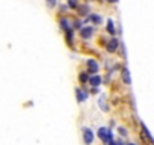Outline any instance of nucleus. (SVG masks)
<instances>
[{
	"instance_id": "17",
	"label": "nucleus",
	"mask_w": 154,
	"mask_h": 145,
	"mask_svg": "<svg viewBox=\"0 0 154 145\" xmlns=\"http://www.w3.org/2000/svg\"><path fill=\"white\" fill-rule=\"evenodd\" d=\"M71 27H74V29H82V21H80V20H74Z\"/></svg>"
},
{
	"instance_id": "20",
	"label": "nucleus",
	"mask_w": 154,
	"mask_h": 145,
	"mask_svg": "<svg viewBox=\"0 0 154 145\" xmlns=\"http://www.w3.org/2000/svg\"><path fill=\"white\" fill-rule=\"evenodd\" d=\"M109 145H124V143H122V140H121V139H118V140H115V139H113V140H110V142H109Z\"/></svg>"
},
{
	"instance_id": "21",
	"label": "nucleus",
	"mask_w": 154,
	"mask_h": 145,
	"mask_svg": "<svg viewBox=\"0 0 154 145\" xmlns=\"http://www.w3.org/2000/svg\"><path fill=\"white\" fill-rule=\"evenodd\" d=\"M125 145H136V143H133V142H128V143H125Z\"/></svg>"
},
{
	"instance_id": "5",
	"label": "nucleus",
	"mask_w": 154,
	"mask_h": 145,
	"mask_svg": "<svg viewBox=\"0 0 154 145\" xmlns=\"http://www.w3.org/2000/svg\"><path fill=\"white\" fill-rule=\"evenodd\" d=\"M118 45H119L118 39H116L115 36H112V38L106 42V50H107L109 53H115V51H116V48H118Z\"/></svg>"
},
{
	"instance_id": "9",
	"label": "nucleus",
	"mask_w": 154,
	"mask_h": 145,
	"mask_svg": "<svg viewBox=\"0 0 154 145\" xmlns=\"http://www.w3.org/2000/svg\"><path fill=\"white\" fill-rule=\"evenodd\" d=\"M77 11H79V15L80 17H88L91 12V9H89V5L88 3H83V5H79V6H77Z\"/></svg>"
},
{
	"instance_id": "4",
	"label": "nucleus",
	"mask_w": 154,
	"mask_h": 145,
	"mask_svg": "<svg viewBox=\"0 0 154 145\" xmlns=\"http://www.w3.org/2000/svg\"><path fill=\"white\" fill-rule=\"evenodd\" d=\"M94 32H95L94 26H83L80 29V36H82V39H91L94 36Z\"/></svg>"
},
{
	"instance_id": "7",
	"label": "nucleus",
	"mask_w": 154,
	"mask_h": 145,
	"mask_svg": "<svg viewBox=\"0 0 154 145\" xmlns=\"http://www.w3.org/2000/svg\"><path fill=\"white\" fill-rule=\"evenodd\" d=\"M88 83L92 86V88H98L101 85V76L100 74H94V76H89V80Z\"/></svg>"
},
{
	"instance_id": "15",
	"label": "nucleus",
	"mask_w": 154,
	"mask_h": 145,
	"mask_svg": "<svg viewBox=\"0 0 154 145\" xmlns=\"http://www.w3.org/2000/svg\"><path fill=\"white\" fill-rule=\"evenodd\" d=\"M98 104H100V107H101V110H103V112H107V110H109V109H107V106H106V98H104V95H101V97H100Z\"/></svg>"
},
{
	"instance_id": "14",
	"label": "nucleus",
	"mask_w": 154,
	"mask_h": 145,
	"mask_svg": "<svg viewBox=\"0 0 154 145\" xmlns=\"http://www.w3.org/2000/svg\"><path fill=\"white\" fill-rule=\"evenodd\" d=\"M66 5L69 9H77V6H79V0H66Z\"/></svg>"
},
{
	"instance_id": "16",
	"label": "nucleus",
	"mask_w": 154,
	"mask_h": 145,
	"mask_svg": "<svg viewBox=\"0 0 154 145\" xmlns=\"http://www.w3.org/2000/svg\"><path fill=\"white\" fill-rule=\"evenodd\" d=\"M122 80L125 82V85H130V82H131V80H130V76H128V69H127V68L122 69Z\"/></svg>"
},
{
	"instance_id": "13",
	"label": "nucleus",
	"mask_w": 154,
	"mask_h": 145,
	"mask_svg": "<svg viewBox=\"0 0 154 145\" xmlns=\"http://www.w3.org/2000/svg\"><path fill=\"white\" fill-rule=\"evenodd\" d=\"M106 29H107V32H109L112 36H115V26H113V21H112V20H107V26H106Z\"/></svg>"
},
{
	"instance_id": "11",
	"label": "nucleus",
	"mask_w": 154,
	"mask_h": 145,
	"mask_svg": "<svg viewBox=\"0 0 154 145\" xmlns=\"http://www.w3.org/2000/svg\"><path fill=\"white\" fill-rule=\"evenodd\" d=\"M89 20H92V23H94L95 26H98V24L103 23V18H101V15H98V14H89Z\"/></svg>"
},
{
	"instance_id": "3",
	"label": "nucleus",
	"mask_w": 154,
	"mask_h": 145,
	"mask_svg": "<svg viewBox=\"0 0 154 145\" xmlns=\"http://www.w3.org/2000/svg\"><path fill=\"white\" fill-rule=\"evenodd\" d=\"M86 66H88V74H91V76H94V74H97L98 72V69H100V65H98V62L95 60V59H88L86 60Z\"/></svg>"
},
{
	"instance_id": "6",
	"label": "nucleus",
	"mask_w": 154,
	"mask_h": 145,
	"mask_svg": "<svg viewBox=\"0 0 154 145\" xmlns=\"http://www.w3.org/2000/svg\"><path fill=\"white\" fill-rule=\"evenodd\" d=\"M59 27H60L63 32L72 29V27H71V21H69L66 17H60V18H59Z\"/></svg>"
},
{
	"instance_id": "12",
	"label": "nucleus",
	"mask_w": 154,
	"mask_h": 145,
	"mask_svg": "<svg viewBox=\"0 0 154 145\" xmlns=\"http://www.w3.org/2000/svg\"><path fill=\"white\" fill-rule=\"evenodd\" d=\"M88 80H89V74H88V72H86V71H85V72L82 71V72H80V74H79V82H80L82 85H85V83H86Z\"/></svg>"
},
{
	"instance_id": "18",
	"label": "nucleus",
	"mask_w": 154,
	"mask_h": 145,
	"mask_svg": "<svg viewBox=\"0 0 154 145\" xmlns=\"http://www.w3.org/2000/svg\"><path fill=\"white\" fill-rule=\"evenodd\" d=\"M45 3H47L48 8H54L57 5V0H45Z\"/></svg>"
},
{
	"instance_id": "22",
	"label": "nucleus",
	"mask_w": 154,
	"mask_h": 145,
	"mask_svg": "<svg viewBox=\"0 0 154 145\" xmlns=\"http://www.w3.org/2000/svg\"><path fill=\"white\" fill-rule=\"evenodd\" d=\"M109 2H112V3H115V2H118V0H109Z\"/></svg>"
},
{
	"instance_id": "2",
	"label": "nucleus",
	"mask_w": 154,
	"mask_h": 145,
	"mask_svg": "<svg viewBox=\"0 0 154 145\" xmlns=\"http://www.w3.org/2000/svg\"><path fill=\"white\" fill-rule=\"evenodd\" d=\"M82 139H83L85 145H92V142L95 139V134H94V131L89 127H83L82 128Z\"/></svg>"
},
{
	"instance_id": "19",
	"label": "nucleus",
	"mask_w": 154,
	"mask_h": 145,
	"mask_svg": "<svg viewBox=\"0 0 154 145\" xmlns=\"http://www.w3.org/2000/svg\"><path fill=\"white\" fill-rule=\"evenodd\" d=\"M118 133H119V134H121L122 137H125V136L128 134V133H127V130H125L124 127H118Z\"/></svg>"
},
{
	"instance_id": "10",
	"label": "nucleus",
	"mask_w": 154,
	"mask_h": 145,
	"mask_svg": "<svg viewBox=\"0 0 154 145\" xmlns=\"http://www.w3.org/2000/svg\"><path fill=\"white\" fill-rule=\"evenodd\" d=\"M65 38H66V44H68V47L72 48V45H74V30H72V29L66 30V32H65Z\"/></svg>"
},
{
	"instance_id": "8",
	"label": "nucleus",
	"mask_w": 154,
	"mask_h": 145,
	"mask_svg": "<svg viewBox=\"0 0 154 145\" xmlns=\"http://www.w3.org/2000/svg\"><path fill=\"white\" fill-rule=\"evenodd\" d=\"M75 97H77V101H79V103H83L88 98V92L83 91L82 88H75Z\"/></svg>"
},
{
	"instance_id": "1",
	"label": "nucleus",
	"mask_w": 154,
	"mask_h": 145,
	"mask_svg": "<svg viewBox=\"0 0 154 145\" xmlns=\"http://www.w3.org/2000/svg\"><path fill=\"white\" fill-rule=\"evenodd\" d=\"M97 136H98V139H100L104 145H109V142L113 140V133H112V130H110L109 127H100V128L97 130Z\"/></svg>"
}]
</instances>
